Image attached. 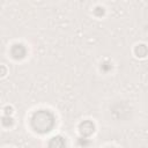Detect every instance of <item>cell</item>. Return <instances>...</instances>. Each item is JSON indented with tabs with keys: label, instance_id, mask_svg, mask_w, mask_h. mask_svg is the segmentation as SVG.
<instances>
[{
	"label": "cell",
	"instance_id": "7a4b0ae2",
	"mask_svg": "<svg viewBox=\"0 0 148 148\" xmlns=\"http://www.w3.org/2000/svg\"><path fill=\"white\" fill-rule=\"evenodd\" d=\"M79 132L82 138L89 136L95 132V125L90 120H84L79 125Z\"/></svg>",
	"mask_w": 148,
	"mask_h": 148
},
{
	"label": "cell",
	"instance_id": "5b68a950",
	"mask_svg": "<svg viewBox=\"0 0 148 148\" xmlns=\"http://www.w3.org/2000/svg\"><path fill=\"white\" fill-rule=\"evenodd\" d=\"M135 53L138 57H145L146 56V46L145 45H138L135 49Z\"/></svg>",
	"mask_w": 148,
	"mask_h": 148
},
{
	"label": "cell",
	"instance_id": "3957f363",
	"mask_svg": "<svg viewBox=\"0 0 148 148\" xmlns=\"http://www.w3.org/2000/svg\"><path fill=\"white\" fill-rule=\"evenodd\" d=\"M10 53L15 59H22L25 56L27 50L22 44H15V45H13V47L10 50Z\"/></svg>",
	"mask_w": 148,
	"mask_h": 148
},
{
	"label": "cell",
	"instance_id": "6da1fadb",
	"mask_svg": "<svg viewBox=\"0 0 148 148\" xmlns=\"http://www.w3.org/2000/svg\"><path fill=\"white\" fill-rule=\"evenodd\" d=\"M54 116L49 110H38L31 117V127L38 133H47L54 126Z\"/></svg>",
	"mask_w": 148,
	"mask_h": 148
},
{
	"label": "cell",
	"instance_id": "277c9868",
	"mask_svg": "<svg viewBox=\"0 0 148 148\" xmlns=\"http://www.w3.org/2000/svg\"><path fill=\"white\" fill-rule=\"evenodd\" d=\"M65 147H66L65 139L60 135L53 136L49 142V148H65Z\"/></svg>",
	"mask_w": 148,
	"mask_h": 148
}]
</instances>
